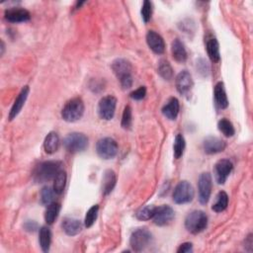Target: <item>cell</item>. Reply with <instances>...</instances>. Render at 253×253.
Returning a JSON list of instances; mask_svg holds the SVG:
<instances>
[{
  "label": "cell",
  "instance_id": "1",
  "mask_svg": "<svg viewBox=\"0 0 253 253\" xmlns=\"http://www.w3.org/2000/svg\"><path fill=\"white\" fill-rule=\"evenodd\" d=\"M61 161H45L39 164L33 173V178L38 183H44L54 178L63 168Z\"/></svg>",
  "mask_w": 253,
  "mask_h": 253
},
{
  "label": "cell",
  "instance_id": "2",
  "mask_svg": "<svg viewBox=\"0 0 253 253\" xmlns=\"http://www.w3.org/2000/svg\"><path fill=\"white\" fill-rule=\"evenodd\" d=\"M112 69L124 89H129L133 85V67L130 62L125 59H117L112 64Z\"/></svg>",
  "mask_w": 253,
  "mask_h": 253
},
{
  "label": "cell",
  "instance_id": "3",
  "mask_svg": "<svg viewBox=\"0 0 253 253\" xmlns=\"http://www.w3.org/2000/svg\"><path fill=\"white\" fill-rule=\"evenodd\" d=\"M208 226V217L203 211L196 210L189 213L185 219L186 230L193 234L198 235L206 230Z\"/></svg>",
  "mask_w": 253,
  "mask_h": 253
},
{
  "label": "cell",
  "instance_id": "4",
  "mask_svg": "<svg viewBox=\"0 0 253 253\" xmlns=\"http://www.w3.org/2000/svg\"><path fill=\"white\" fill-rule=\"evenodd\" d=\"M84 103L81 98H72L67 102L62 110V118L68 123L80 120L84 114Z\"/></svg>",
  "mask_w": 253,
  "mask_h": 253
},
{
  "label": "cell",
  "instance_id": "5",
  "mask_svg": "<svg viewBox=\"0 0 253 253\" xmlns=\"http://www.w3.org/2000/svg\"><path fill=\"white\" fill-rule=\"evenodd\" d=\"M64 146L69 152H81L88 147V137L82 133H71L65 137Z\"/></svg>",
  "mask_w": 253,
  "mask_h": 253
},
{
  "label": "cell",
  "instance_id": "6",
  "mask_svg": "<svg viewBox=\"0 0 253 253\" xmlns=\"http://www.w3.org/2000/svg\"><path fill=\"white\" fill-rule=\"evenodd\" d=\"M152 235L146 228H140L135 230L130 237V245L133 248V250L136 252L144 251L152 244Z\"/></svg>",
  "mask_w": 253,
  "mask_h": 253
},
{
  "label": "cell",
  "instance_id": "7",
  "mask_svg": "<svg viewBox=\"0 0 253 253\" xmlns=\"http://www.w3.org/2000/svg\"><path fill=\"white\" fill-rule=\"evenodd\" d=\"M97 154L103 159H112L118 153V144L114 138L103 137L96 144Z\"/></svg>",
  "mask_w": 253,
  "mask_h": 253
},
{
  "label": "cell",
  "instance_id": "8",
  "mask_svg": "<svg viewBox=\"0 0 253 253\" xmlns=\"http://www.w3.org/2000/svg\"><path fill=\"white\" fill-rule=\"evenodd\" d=\"M173 201L178 205L192 202L194 199V189L188 181H180L173 191Z\"/></svg>",
  "mask_w": 253,
  "mask_h": 253
},
{
  "label": "cell",
  "instance_id": "9",
  "mask_svg": "<svg viewBox=\"0 0 253 253\" xmlns=\"http://www.w3.org/2000/svg\"><path fill=\"white\" fill-rule=\"evenodd\" d=\"M116 106H117V99L114 96L108 95L103 97L98 104L99 117L105 121L112 120L115 115Z\"/></svg>",
  "mask_w": 253,
  "mask_h": 253
},
{
  "label": "cell",
  "instance_id": "10",
  "mask_svg": "<svg viewBox=\"0 0 253 253\" xmlns=\"http://www.w3.org/2000/svg\"><path fill=\"white\" fill-rule=\"evenodd\" d=\"M213 187L212 176L209 172H203L199 176L198 180V190H199V202L202 205H206L211 197Z\"/></svg>",
  "mask_w": 253,
  "mask_h": 253
},
{
  "label": "cell",
  "instance_id": "11",
  "mask_svg": "<svg viewBox=\"0 0 253 253\" xmlns=\"http://www.w3.org/2000/svg\"><path fill=\"white\" fill-rule=\"evenodd\" d=\"M175 218L174 210L168 205H163L155 209L154 215L152 217L153 222L156 226L164 227L172 222Z\"/></svg>",
  "mask_w": 253,
  "mask_h": 253
},
{
  "label": "cell",
  "instance_id": "12",
  "mask_svg": "<svg viewBox=\"0 0 253 253\" xmlns=\"http://www.w3.org/2000/svg\"><path fill=\"white\" fill-rule=\"evenodd\" d=\"M234 169V164L230 159H220L215 164V177L218 184L222 185L226 183L228 177Z\"/></svg>",
  "mask_w": 253,
  "mask_h": 253
},
{
  "label": "cell",
  "instance_id": "13",
  "mask_svg": "<svg viewBox=\"0 0 253 253\" xmlns=\"http://www.w3.org/2000/svg\"><path fill=\"white\" fill-rule=\"evenodd\" d=\"M175 84H176L177 91L181 95L189 96L191 93V90L193 88V85H194L192 75L187 70H183V71L179 72L178 75L176 76Z\"/></svg>",
  "mask_w": 253,
  "mask_h": 253
},
{
  "label": "cell",
  "instance_id": "14",
  "mask_svg": "<svg viewBox=\"0 0 253 253\" xmlns=\"http://www.w3.org/2000/svg\"><path fill=\"white\" fill-rule=\"evenodd\" d=\"M227 145L224 140L217 136H208L204 139L203 149L206 153L208 154H215L224 151Z\"/></svg>",
  "mask_w": 253,
  "mask_h": 253
},
{
  "label": "cell",
  "instance_id": "15",
  "mask_svg": "<svg viewBox=\"0 0 253 253\" xmlns=\"http://www.w3.org/2000/svg\"><path fill=\"white\" fill-rule=\"evenodd\" d=\"M4 17L8 22L11 23H22L29 21L31 18L30 12L20 7H12L7 9L4 13Z\"/></svg>",
  "mask_w": 253,
  "mask_h": 253
},
{
  "label": "cell",
  "instance_id": "16",
  "mask_svg": "<svg viewBox=\"0 0 253 253\" xmlns=\"http://www.w3.org/2000/svg\"><path fill=\"white\" fill-rule=\"evenodd\" d=\"M29 92H30L29 86H25V87L22 88L21 92L19 93L18 97L14 101V104H13L11 110H10V113H9V120L10 121L14 120L21 112V110L24 107L25 102L28 98V95H29Z\"/></svg>",
  "mask_w": 253,
  "mask_h": 253
},
{
  "label": "cell",
  "instance_id": "17",
  "mask_svg": "<svg viewBox=\"0 0 253 253\" xmlns=\"http://www.w3.org/2000/svg\"><path fill=\"white\" fill-rule=\"evenodd\" d=\"M147 43L153 52L157 54H161L164 52L165 43L163 38L158 33L154 31H149V33L147 34Z\"/></svg>",
  "mask_w": 253,
  "mask_h": 253
},
{
  "label": "cell",
  "instance_id": "18",
  "mask_svg": "<svg viewBox=\"0 0 253 253\" xmlns=\"http://www.w3.org/2000/svg\"><path fill=\"white\" fill-rule=\"evenodd\" d=\"M116 182H117L116 173L111 169L106 170L102 176V183H101L102 194L105 196L109 195L115 188Z\"/></svg>",
  "mask_w": 253,
  "mask_h": 253
},
{
  "label": "cell",
  "instance_id": "19",
  "mask_svg": "<svg viewBox=\"0 0 253 253\" xmlns=\"http://www.w3.org/2000/svg\"><path fill=\"white\" fill-rule=\"evenodd\" d=\"M180 110V104L177 98L171 97L162 108V114L169 120H176Z\"/></svg>",
  "mask_w": 253,
  "mask_h": 253
},
{
  "label": "cell",
  "instance_id": "20",
  "mask_svg": "<svg viewBox=\"0 0 253 253\" xmlns=\"http://www.w3.org/2000/svg\"><path fill=\"white\" fill-rule=\"evenodd\" d=\"M62 228L67 236H74L82 231V222L74 218H66L62 223Z\"/></svg>",
  "mask_w": 253,
  "mask_h": 253
},
{
  "label": "cell",
  "instance_id": "21",
  "mask_svg": "<svg viewBox=\"0 0 253 253\" xmlns=\"http://www.w3.org/2000/svg\"><path fill=\"white\" fill-rule=\"evenodd\" d=\"M171 53L173 59L177 63H185L187 60V51L185 49L184 44L179 40L175 39L171 44Z\"/></svg>",
  "mask_w": 253,
  "mask_h": 253
},
{
  "label": "cell",
  "instance_id": "22",
  "mask_svg": "<svg viewBox=\"0 0 253 253\" xmlns=\"http://www.w3.org/2000/svg\"><path fill=\"white\" fill-rule=\"evenodd\" d=\"M60 147V137L57 133L51 132L44 140V150L48 154L57 152Z\"/></svg>",
  "mask_w": 253,
  "mask_h": 253
},
{
  "label": "cell",
  "instance_id": "23",
  "mask_svg": "<svg viewBox=\"0 0 253 253\" xmlns=\"http://www.w3.org/2000/svg\"><path fill=\"white\" fill-rule=\"evenodd\" d=\"M214 95H215L216 103L219 106V108H220V109L228 108L229 100H228L226 90H224V85H223V83L221 81H219L216 84L215 90H214Z\"/></svg>",
  "mask_w": 253,
  "mask_h": 253
},
{
  "label": "cell",
  "instance_id": "24",
  "mask_svg": "<svg viewBox=\"0 0 253 253\" xmlns=\"http://www.w3.org/2000/svg\"><path fill=\"white\" fill-rule=\"evenodd\" d=\"M206 49L209 58L213 63H218L220 60V53H219V45L216 38L210 37L207 39L206 42Z\"/></svg>",
  "mask_w": 253,
  "mask_h": 253
},
{
  "label": "cell",
  "instance_id": "25",
  "mask_svg": "<svg viewBox=\"0 0 253 253\" xmlns=\"http://www.w3.org/2000/svg\"><path fill=\"white\" fill-rule=\"evenodd\" d=\"M61 204L53 202L51 205H49L47 207V210L45 212V220L48 224H51L53 223V221L57 219L60 211H61Z\"/></svg>",
  "mask_w": 253,
  "mask_h": 253
},
{
  "label": "cell",
  "instance_id": "26",
  "mask_svg": "<svg viewBox=\"0 0 253 253\" xmlns=\"http://www.w3.org/2000/svg\"><path fill=\"white\" fill-rule=\"evenodd\" d=\"M39 241L44 252H49L51 242V232L48 227H42L39 235Z\"/></svg>",
  "mask_w": 253,
  "mask_h": 253
},
{
  "label": "cell",
  "instance_id": "27",
  "mask_svg": "<svg viewBox=\"0 0 253 253\" xmlns=\"http://www.w3.org/2000/svg\"><path fill=\"white\" fill-rule=\"evenodd\" d=\"M228 205H229V196L226 192L221 191L217 195V199L215 204H213L212 206V210L217 213H220L228 208Z\"/></svg>",
  "mask_w": 253,
  "mask_h": 253
},
{
  "label": "cell",
  "instance_id": "28",
  "mask_svg": "<svg viewBox=\"0 0 253 253\" xmlns=\"http://www.w3.org/2000/svg\"><path fill=\"white\" fill-rule=\"evenodd\" d=\"M66 184H67V173L64 169H62L53 178L52 189L55 192V194H58V195L63 194L65 191V188H66Z\"/></svg>",
  "mask_w": 253,
  "mask_h": 253
},
{
  "label": "cell",
  "instance_id": "29",
  "mask_svg": "<svg viewBox=\"0 0 253 253\" xmlns=\"http://www.w3.org/2000/svg\"><path fill=\"white\" fill-rule=\"evenodd\" d=\"M157 71L159 75L165 79V80H170L173 77V69L170 66V64L165 60H161L158 63Z\"/></svg>",
  "mask_w": 253,
  "mask_h": 253
},
{
  "label": "cell",
  "instance_id": "30",
  "mask_svg": "<svg viewBox=\"0 0 253 253\" xmlns=\"http://www.w3.org/2000/svg\"><path fill=\"white\" fill-rule=\"evenodd\" d=\"M185 138L181 134H178L175 136V140H174V146H173V150H174V157L176 159H179L185 151Z\"/></svg>",
  "mask_w": 253,
  "mask_h": 253
},
{
  "label": "cell",
  "instance_id": "31",
  "mask_svg": "<svg viewBox=\"0 0 253 253\" xmlns=\"http://www.w3.org/2000/svg\"><path fill=\"white\" fill-rule=\"evenodd\" d=\"M218 128H219L220 133H222L224 135L228 136V137L233 136L236 134V130H235L233 123L230 122L227 119H221L218 123Z\"/></svg>",
  "mask_w": 253,
  "mask_h": 253
},
{
  "label": "cell",
  "instance_id": "32",
  "mask_svg": "<svg viewBox=\"0 0 253 253\" xmlns=\"http://www.w3.org/2000/svg\"><path fill=\"white\" fill-rule=\"evenodd\" d=\"M156 207L153 206H145L143 208H140L136 213H135V217L137 219L139 220H149L152 219L154 212H155Z\"/></svg>",
  "mask_w": 253,
  "mask_h": 253
},
{
  "label": "cell",
  "instance_id": "33",
  "mask_svg": "<svg viewBox=\"0 0 253 253\" xmlns=\"http://www.w3.org/2000/svg\"><path fill=\"white\" fill-rule=\"evenodd\" d=\"M54 194L55 192L53 191V189H51L49 186H45L42 190H41V203L44 206H49L51 203H53L54 200Z\"/></svg>",
  "mask_w": 253,
  "mask_h": 253
},
{
  "label": "cell",
  "instance_id": "34",
  "mask_svg": "<svg viewBox=\"0 0 253 253\" xmlns=\"http://www.w3.org/2000/svg\"><path fill=\"white\" fill-rule=\"evenodd\" d=\"M98 212H99L98 205H94L88 210L85 216V219H84V226H85V228H91L93 226L98 217Z\"/></svg>",
  "mask_w": 253,
  "mask_h": 253
},
{
  "label": "cell",
  "instance_id": "35",
  "mask_svg": "<svg viewBox=\"0 0 253 253\" xmlns=\"http://www.w3.org/2000/svg\"><path fill=\"white\" fill-rule=\"evenodd\" d=\"M133 116H132V108L130 106H126L124 109V113L122 117V127L125 130H129L132 127Z\"/></svg>",
  "mask_w": 253,
  "mask_h": 253
},
{
  "label": "cell",
  "instance_id": "36",
  "mask_svg": "<svg viewBox=\"0 0 253 253\" xmlns=\"http://www.w3.org/2000/svg\"><path fill=\"white\" fill-rule=\"evenodd\" d=\"M152 14V4L151 1L146 0L142 7V17L145 23H148L151 20Z\"/></svg>",
  "mask_w": 253,
  "mask_h": 253
},
{
  "label": "cell",
  "instance_id": "37",
  "mask_svg": "<svg viewBox=\"0 0 253 253\" xmlns=\"http://www.w3.org/2000/svg\"><path fill=\"white\" fill-rule=\"evenodd\" d=\"M197 69L204 76H207L210 72V67L208 63L202 59L197 62Z\"/></svg>",
  "mask_w": 253,
  "mask_h": 253
},
{
  "label": "cell",
  "instance_id": "38",
  "mask_svg": "<svg viewBox=\"0 0 253 253\" xmlns=\"http://www.w3.org/2000/svg\"><path fill=\"white\" fill-rule=\"evenodd\" d=\"M147 95V88L145 86H140L138 89L131 93V98L134 100H143Z\"/></svg>",
  "mask_w": 253,
  "mask_h": 253
},
{
  "label": "cell",
  "instance_id": "39",
  "mask_svg": "<svg viewBox=\"0 0 253 253\" xmlns=\"http://www.w3.org/2000/svg\"><path fill=\"white\" fill-rule=\"evenodd\" d=\"M24 229L27 231V232H30V233H34L37 231L38 229V223L35 222L34 220H28L25 224H24Z\"/></svg>",
  "mask_w": 253,
  "mask_h": 253
},
{
  "label": "cell",
  "instance_id": "40",
  "mask_svg": "<svg viewBox=\"0 0 253 253\" xmlns=\"http://www.w3.org/2000/svg\"><path fill=\"white\" fill-rule=\"evenodd\" d=\"M193 251V244L190 242H185L182 243L179 248L177 249L178 253H188V252H192Z\"/></svg>",
  "mask_w": 253,
  "mask_h": 253
}]
</instances>
